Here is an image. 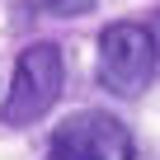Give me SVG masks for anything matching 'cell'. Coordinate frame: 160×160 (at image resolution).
<instances>
[{
    "mask_svg": "<svg viewBox=\"0 0 160 160\" xmlns=\"http://www.w3.org/2000/svg\"><path fill=\"white\" fill-rule=\"evenodd\" d=\"M155 47H160V19H155Z\"/></svg>",
    "mask_w": 160,
    "mask_h": 160,
    "instance_id": "obj_4",
    "label": "cell"
},
{
    "mask_svg": "<svg viewBox=\"0 0 160 160\" xmlns=\"http://www.w3.org/2000/svg\"><path fill=\"white\" fill-rule=\"evenodd\" d=\"M66 85V57L57 42H33L19 52L14 61V80L5 94V122L10 127H28L42 113H52V104L61 99Z\"/></svg>",
    "mask_w": 160,
    "mask_h": 160,
    "instance_id": "obj_2",
    "label": "cell"
},
{
    "mask_svg": "<svg viewBox=\"0 0 160 160\" xmlns=\"http://www.w3.org/2000/svg\"><path fill=\"white\" fill-rule=\"evenodd\" d=\"M52 160H137V141L113 113L80 108L52 132Z\"/></svg>",
    "mask_w": 160,
    "mask_h": 160,
    "instance_id": "obj_3",
    "label": "cell"
},
{
    "mask_svg": "<svg viewBox=\"0 0 160 160\" xmlns=\"http://www.w3.org/2000/svg\"><path fill=\"white\" fill-rule=\"evenodd\" d=\"M155 61H160V47H155V33L146 24H132V19H118L99 33V85L118 99H137L151 75H155Z\"/></svg>",
    "mask_w": 160,
    "mask_h": 160,
    "instance_id": "obj_1",
    "label": "cell"
}]
</instances>
